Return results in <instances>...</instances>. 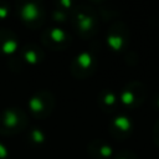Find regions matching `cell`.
I'll return each instance as SVG.
<instances>
[{
	"instance_id": "e0dca14e",
	"label": "cell",
	"mask_w": 159,
	"mask_h": 159,
	"mask_svg": "<svg viewBox=\"0 0 159 159\" xmlns=\"http://www.w3.org/2000/svg\"><path fill=\"white\" fill-rule=\"evenodd\" d=\"M153 142L157 147H159V119L155 122L153 127Z\"/></svg>"
},
{
	"instance_id": "d6986e66",
	"label": "cell",
	"mask_w": 159,
	"mask_h": 159,
	"mask_svg": "<svg viewBox=\"0 0 159 159\" xmlns=\"http://www.w3.org/2000/svg\"><path fill=\"white\" fill-rule=\"evenodd\" d=\"M153 106L159 111V94H157V97L153 99Z\"/></svg>"
},
{
	"instance_id": "ac0fdd59",
	"label": "cell",
	"mask_w": 159,
	"mask_h": 159,
	"mask_svg": "<svg viewBox=\"0 0 159 159\" xmlns=\"http://www.w3.org/2000/svg\"><path fill=\"white\" fill-rule=\"evenodd\" d=\"M0 159H7V150H6V147H4L1 143H0Z\"/></svg>"
},
{
	"instance_id": "8fae6325",
	"label": "cell",
	"mask_w": 159,
	"mask_h": 159,
	"mask_svg": "<svg viewBox=\"0 0 159 159\" xmlns=\"http://www.w3.org/2000/svg\"><path fill=\"white\" fill-rule=\"evenodd\" d=\"M118 103L119 97L112 89H102L97 96V104L106 113H113L118 108Z\"/></svg>"
},
{
	"instance_id": "52a82bcc",
	"label": "cell",
	"mask_w": 159,
	"mask_h": 159,
	"mask_svg": "<svg viewBox=\"0 0 159 159\" xmlns=\"http://www.w3.org/2000/svg\"><path fill=\"white\" fill-rule=\"evenodd\" d=\"M71 73L78 80H84L91 77L96 71V57L89 51H83L73 57L71 66Z\"/></svg>"
},
{
	"instance_id": "2e32d148",
	"label": "cell",
	"mask_w": 159,
	"mask_h": 159,
	"mask_svg": "<svg viewBox=\"0 0 159 159\" xmlns=\"http://www.w3.org/2000/svg\"><path fill=\"white\" fill-rule=\"evenodd\" d=\"M10 6L7 2H4V1H0V21H2L4 19H6L10 14Z\"/></svg>"
},
{
	"instance_id": "8992f818",
	"label": "cell",
	"mask_w": 159,
	"mask_h": 159,
	"mask_svg": "<svg viewBox=\"0 0 159 159\" xmlns=\"http://www.w3.org/2000/svg\"><path fill=\"white\" fill-rule=\"evenodd\" d=\"M40 39L45 47H47L48 50H56V51L66 50L72 43L71 35L58 27L43 30L40 35Z\"/></svg>"
},
{
	"instance_id": "ba28073f",
	"label": "cell",
	"mask_w": 159,
	"mask_h": 159,
	"mask_svg": "<svg viewBox=\"0 0 159 159\" xmlns=\"http://www.w3.org/2000/svg\"><path fill=\"white\" fill-rule=\"evenodd\" d=\"M129 42V30L122 21L114 22L107 32V43L116 52L124 51Z\"/></svg>"
},
{
	"instance_id": "7a4b0ae2",
	"label": "cell",
	"mask_w": 159,
	"mask_h": 159,
	"mask_svg": "<svg viewBox=\"0 0 159 159\" xmlns=\"http://www.w3.org/2000/svg\"><path fill=\"white\" fill-rule=\"evenodd\" d=\"M29 117L21 108H6L0 112V134L14 135L27 128Z\"/></svg>"
},
{
	"instance_id": "5bb4252c",
	"label": "cell",
	"mask_w": 159,
	"mask_h": 159,
	"mask_svg": "<svg viewBox=\"0 0 159 159\" xmlns=\"http://www.w3.org/2000/svg\"><path fill=\"white\" fill-rule=\"evenodd\" d=\"M27 143L32 147V148H39V147H41L42 144H45V142H46V135H45V133L40 129V128H37V127H34V128H31L29 132H27Z\"/></svg>"
},
{
	"instance_id": "7c38bea8",
	"label": "cell",
	"mask_w": 159,
	"mask_h": 159,
	"mask_svg": "<svg viewBox=\"0 0 159 159\" xmlns=\"http://www.w3.org/2000/svg\"><path fill=\"white\" fill-rule=\"evenodd\" d=\"M17 50V36L9 29H0V55H11Z\"/></svg>"
},
{
	"instance_id": "3957f363",
	"label": "cell",
	"mask_w": 159,
	"mask_h": 159,
	"mask_svg": "<svg viewBox=\"0 0 159 159\" xmlns=\"http://www.w3.org/2000/svg\"><path fill=\"white\" fill-rule=\"evenodd\" d=\"M16 14L20 21L30 29H37L42 26L46 16L43 6L37 1L19 2L16 5Z\"/></svg>"
},
{
	"instance_id": "5b68a950",
	"label": "cell",
	"mask_w": 159,
	"mask_h": 159,
	"mask_svg": "<svg viewBox=\"0 0 159 159\" xmlns=\"http://www.w3.org/2000/svg\"><path fill=\"white\" fill-rule=\"evenodd\" d=\"M145 97V86L139 81H130L123 87L119 94V102L128 109H135L143 104Z\"/></svg>"
},
{
	"instance_id": "4fadbf2b",
	"label": "cell",
	"mask_w": 159,
	"mask_h": 159,
	"mask_svg": "<svg viewBox=\"0 0 159 159\" xmlns=\"http://www.w3.org/2000/svg\"><path fill=\"white\" fill-rule=\"evenodd\" d=\"M21 57L25 62L30 65H37L43 60L45 52L40 46L35 43H27L21 50Z\"/></svg>"
},
{
	"instance_id": "9c48e42d",
	"label": "cell",
	"mask_w": 159,
	"mask_h": 159,
	"mask_svg": "<svg viewBox=\"0 0 159 159\" xmlns=\"http://www.w3.org/2000/svg\"><path fill=\"white\" fill-rule=\"evenodd\" d=\"M133 129H134L133 120L125 116L114 117L111 120L109 127H108L111 137L116 138L117 140H124L128 137H130V134L133 133Z\"/></svg>"
},
{
	"instance_id": "9a60e30c",
	"label": "cell",
	"mask_w": 159,
	"mask_h": 159,
	"mask_svg": "<svg viewBox=\"0 0 159 159\" xmlns=\"http://www.w3.org/2000/svg\"><path fill=\"white\" fill-rule=\"evenodd\" d=\"M113 159H139L138 155L129 149H123L119 152H116L113 155Z\"/></svg>"
},
{
	"instance_id": "30bf717a",
	"label": "cell",
	"mask_w": 159,
	"mask_h": 159,
	"mask_svg": "<svg viewBox=\"0 0 159 159\" xmlns=\"http://www.w3.org/2000/svg\"><path fill=\"white\" fill-rule=\"evenodd\" d=\"M87 153L92 159H113V148L102 139H93L87 145Z\"/></svg>"
},
{
	"instance_id": "277c9868",
	"label": "cell",
	"mask_w": 159,
	"mask_h": 159,
	"mask_svg": "<svg viewBox=\"0 0 159 159\" xmlns=\"http://www.w3.org/2000/svg\"><path fill=\"white\" fill-rule=\"evenodd\" d=\"M55 108V96L47 89L37 91L29 99V111L37 119H46Z\"/></svg>"
},
{
	"instance_id": "6da1fadb",
	"label": "cell",
	"mask_w": 159,
	"mask_h": 159,
	"mask_svg": "<svg viewBox=\"0 0 159 159\" xmlns=\"http://www.w3.org/2000/svg\"><path fill=\"white\" fill-rule=\"evenodd\" d=\"M70 19L76 34L82 39H91L98 31L97 14L88 5H75L71 10Z\"/></svg>"
}]
</instances>
